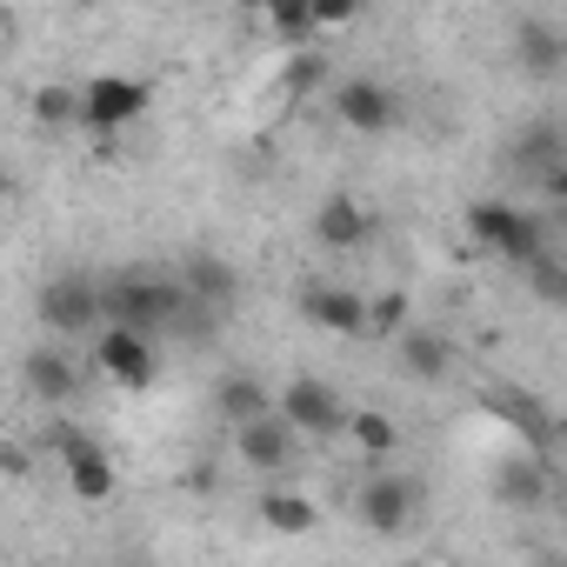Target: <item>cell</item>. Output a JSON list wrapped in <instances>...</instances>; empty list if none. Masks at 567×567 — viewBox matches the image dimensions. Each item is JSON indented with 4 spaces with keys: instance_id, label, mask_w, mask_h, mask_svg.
Listing matches in <instances>:
<instances>
[{
    "instance_id": "25",
    "label": "cell",
    "mask_w": 567,
    "mask_h": 567,
    "mask_svg": "<svg viewBox=\"0 0 567 567\" xmlns=\"http://www.w3.org/2000/svg\"><path fill=\"white\" fill-rule=\"evenodd\" d=\"M520 274H527L534 301H547V308H567V267H560V254H554V247H540V254H534Z\"/></svg>"
},
{
    "instance_id": "3",
    "label": "cell",
    "mask_w": 567,
    "mask_h": 567,
    "mask_svg": "<svg viewBox=\"0 0 567 567\" xmlns=\"http://www.w3.org/2000/svg\"><path fill=\"white\" fill-rule=\"evenodd\" d=\"M34 315H41V328L61 334V341L101 328V280H94V274H54V280H41Z\"/></svg>"
},
{
    "instance_id": "8",
    "label": "cell",
    "mask_w": 567,
    "mask_h": 567,
    "mask_svg": "<svg viewBox=\"0 0 567 567\" xmlns=\"http://www.w3.org/2000/svg\"><path fill=\"white\" fill-rule=\"evenodd\" d=\"M334 121H341V127H354V134H388V127L401 121V94H394L388 81L354 74V81H341V87H334Z\"/></svg>"
},
{
    "instance_id": "21",
    "label": "cell",
    "mask_w": 567,
    "mask_h": 567,
    "mask_svg": "<svg viewBox=\"0 0 567 567\" xmlns=\"http://www.w3.org/2000/svg\"><path fill=\"white\" fill-rule=\"evenodd\" d=\"M260 520H267L274 534H315V527H321V507H315L308 494H295V487H267V494H260Z\"/></svg>"
},
{
    "instance_id": "24",
    "label": "cell",
    "mask_w": 567,
    "mask_h": 567,
    "mask_svg": "<svg viewBox=\"0 0 567 567\" xmlns=\"http://www.w3.org/2000/svg\"><path fill=\"white\" fill-rule=\"evenodd\" d=\"M341 434H354V447H368V454H394V447H401V427H394V414H381V408H354Z\"/></svg>"
},
{
    "instance_id": "23",
    "label": "cell",
    "mask_w": 567,
    "mask_h": 567,
    "mask_svg": "<svg viewBox=\"0 0 567 567\" xmlns=\"http://www.w3.org/2000/svg\"><path fill=\"white\" fill-rule=\"evenodd\" d=\"M28 107H34V121H41V127H81V87H61V81H41Z\"/></svg>"
},
{
    "instance_id": "6",
    "label": "cell",
    "mask_w": 567,
    "mask_h": 567,
    "mask_svg": "<svg viewBox=\"0 0 567 567\" xmlns=\"http://www.w3.org/2000/svg\"><path fill=\"white\" fill-rule=\"evenodd\" d=\"M481 408H487L494 421H507L534 461H554V441H560L554 427H560V421H554V408H547L540 394H527V388H487V394H481Z\"/></svg>"
},
{
    "instance_id": "26",
    "label": "cell",
    "mask_w": 567,
    "mask_h": 567,
    "mask_svg": "<svg viewBox=\"0 0 567 567\" xmlns=\"http://www.w3.org/2000/svg\"><path fill=\"white\" fill-rule=\"evenodd\" d=\"M328 81V54L321 48H301V54H288V68H280V87L288 94H315Z\"/></svg>"
},
{
    "instance_id": "4",
    "label": "cell",
    "mask_w": 567,
    "mask_h": 567,
    "mask_svg": "<svg viewBox=\"0 0 567 567\" xmlns=\"http://www.w3.org/2000/svg\"><path fill=\"white\" fill-rule=\"evenodd\" d=\"M147 101H154L147 81H134V74H94V81L81 87V127L121 134V127H134V121L147 114Z\"/></svg>"
},
{
    "instance_id": "16",
    "label": "cell",
    "mask_w": 567,
    "mask_h": 567,
    "mask_svg": "<svg viewBox=\"0 0 567 567\" xmlns=\"http://www.w3.org/2000/svg\"><path fill=\"white\" fill-rule=\"evenodd\" d=\"M514 61H520L534 81H554V74L567 68V34H560V21H540V14L514 21Z\"/></svg>"
},
{
    "instance_id": "7",
    "label": "cell",
    "mask_w": 567,
    "mask_h": 567,
    "mask_svg": "<svg viewBox=\"0 0 567 567\" xmlns=\"http://www.w3.org/2000/svg\"><path fill=\"white\" fill-rule=\"evenodd\" d=\"M54 454H61L68 487H74L81 501H107V494H114V461H107V447H101L94 434H81L74 421H54Z\"/></svg>"
},
{
    "instance_id": "20",
    "label": "cell",
    "mask_w": 567,
    "mask_h": 567,
    "mask_svg": "<svg viewBox=\"0 0 567 567\" xmlns=\"http://www.w3.org/2000/svg\"><path fill=\"white\" fill-rule=\"evenodd\" d=\"M301 315L321 334H361L368 328V295H354V288H308L301 295Z\"/></svg>"
},
{
    "instance_id": "13",
    "label": "cell",
    "mask_w": 567,
    "mask_h": 567,
    "mask_svg": "<svg viewBox=\"0 0 567 567\" xmlns=\"http://www.w3.org/2000/svg\"><path fill=\"white\" fill-rule=\"evenodd\" d=\"M181 295L194 301V308H207V315H234V301H240V274H234V260H220V254H187V267H181Z\"/></svg>"
},
{
    "instance_id": "12",
    "label": "cell",
    "mask_w": 567,
    "mask_h": 567,
    "mask_svg": "<svg viewBox=\"0 0 567 567\" xmlns=\"http://www.w3.org/2000/svg\"><path fill=\"white\" fill-rule=\"evenodd\" d=\"M21 388H28L34 401H48V408H74L81 388H87V374H81L74 354H61V348H28V361H21Z\"/></svg>"
},
{
    "instance_id": "11",
    "label": "cell",
    "mask_w": 567,
    "mask_h": 567,
    "mask_svg": "<svg viewBox=\"0 0 567 567\" xmlns=\"http://www.w3.org/2000/svg\"><path fill=\"white\" fill-rule=\"evenodd\" d=\"M234 454H240V467H254V474H280V467H295L301 434L280 421V414H260V421L234 427Z\"/></svg>"
},
{
    "instance_id": "14",
    "label": "cell",
    "mask_w": 567,
    "mask_h": 567,
    "mask_svg": "<svg viewBox=\"0 0 567 567\" xmlns=\"http://www.w3.org/2000/svg\"><path fill=\"white\" fill-rule=\"evenodd\" d=\"M394 354H401V374H408V381H421V388H434V381H447V374H454V341H447L441 328L408 321V328L394 334Z\"/></svg>"
},
{
    "instance_id": "15",
    "label": "cell",
    "mask_w": 567,
    "mask_h": 567,
    "mask_svg": "<svg viewBox=\"0 0 567 567\" xmlns=\"http://www.w3.org/2000/svg\"><path fill=\"white\" fill-rule=\"evenodd\" d=\"M368 234H374V214H368L354 194H328V200L315 207V240H321L328 254H354V247H368Z\"/></svg>"
},
{
    "instance_id": "27",
    "label": "cell",
    "mask_w": 567,
    "mask_h": 567,
    "mask_svg": "<svg viewBox=\"0 0 567 567\" xmlns=\"http://www.w3.org/2000/svg\"><path fill=\"white\" fill-rule=\"evenodd\" d=\"M401 328H408V295H381V301H368V328H361V334L394 341Z\"/></svg>"
},
{
    "instance_id": "30",
    "label": "cell",
    "mask_w": 567,
    "mask_h": 567,
    "mask_svg": "<svg viewBox=\"0 0 567 567\" xmlns=\"http://www.w3.org/2000/svg\"><path fill=\"white\" fill-rule=\"evenodd\" d=\"M0 48H8V8H0Z\"/></svg>"
},
{
    "instance_id": "28",
    "label": "cell",
    "mask_w": 567,
    "mask_h": 567,
    "mask_svg": "<svg viewBox=\"0 0 567 567\" xmlns=\"http://www.w3.org/2000/svg\"><path fill=\"white\" fill-rule=\"evenodd\" d=\"M308 21H315V34H321V28H348L354 8H348V0H308Z\"/></svg>"
},
{
    "instance_id": "10",
    "label": "cell",
    "mask_w": 567,
    "mask_h": 567,
    "mask_svg": "<svg viewBox=\"0 0 567 567\" xmlns=\"http://www.w3.org/2000/svg\"><path fill=\"white\" fill-rule=\"evenodd\" d=\"M94 368L114 381V388H154V341L147 334H127V328H101L94 334Z\"/></svg>"
},
{
    "instance_id": "19",
    "label": "cell",
    "mask_w": 567,
    "mask_h": 567,
    "mask_svg": "<svg viewBox=\"0 0 567 567\" xmlns=\"http://www.w3.org/2000/svg\"><path fill=\"white\" fill-rule=\"evenodd\" d=\"M507 161H514V174H527V181H554V174L567 167V141H560L554 121H534L527 134H514Z\"/></svg>"
},
{
    "instance_id": "31",
    "label": "cell",
    "mask_w": 567,
    "mask_h": 567,
    "mask_svg": "<svg viewBox=\"0 0 567 567\" xmlns=\"http://www.w3.org/2000/svg\"><path fill=\"white\" fill-rule=\"evenodd\" d=\"M408 567H434V560H408Z\"/></svg>"
},
{
    "instance_id": "18",
    "label": "cell",
    "mask_w": 567,
    "mask_h": 567,
    "mask_svg": "<svg viewBox=\"0 0 567 567\" xmlns=\"http://www.w3.org/2000/svg\"><path fill=\"white\" fill-rule=\"evenodd\" d=\"M214 414H220L227 427H247V421L274 414V394H267V381H260V374H247V368H227V374L214 381Z\"/></svg>"
},
{
    "instance_id": "5",
    "label": "cell",
    "mask_w": 567,
    "mask_h": 567,
    "mask_svg": "<svg viewBox=\"0 0 567 567\" xmlns=\"http://www.w3.org/2000/svg\"><path fill=\"white\" fill-rule=\"evenodd\" d=\"M274 414L288 421L295 434H308V441H334V434L348 427V408H341V394H334L328 381H315V374H295L288 388H280Z\"/></svg>"
},
{
    "instance_id": "29",
    "label": "cell",
    "mask_w": 567,
    "mask_h": 567,
    "mask_svg": "<svg viewBox=\"0 0 567 567\" xmlns=\"http://www.w3.org/2000/svg\"><path fill=\"white\" fill-rule=\"evenodd\" d=\"M0 474H8V481H28V474H34V454L14 447V441H0Z\"/></svg>"
},
{
    "instance_id": "22",
    "label": "cell",
    "mask_w": 567,
    "mask_h": 567,
    "mask_svg": "<svg viewBox=\"0 0 567 567\" xmlns=\"http://www.w3.org/2000/svg\"><path fill=\"white\" fill-rule=\"evenodd\" d=\"M267 28H274V41L288 48V54L315 48V21H308V0H274V8H267Z\"/></svg>"
},
{
    "instance_id": "17",
    "label": "cell",
    "mask_w": 567,
    "mask_h": 567,
    "mask_svg": "<svg viewBox=\"0 0 567 567\" xmlns=\"http://www.w3.org/2000/svg\"><path fill=\"white\" fill-rule=\"evenodd\" d=\"M547 494H554V461H534V454L501 461V474H494V501L501 507L534 514V507H547Z\"/></svg>"
},
{
    "instance_id": "2",
    "label": "cell",
    "mask_w": 567,
    "mask_h": 567,
    "mask_svg": "<svg viewBox=\"0 0 567 567\" xmlns=\"http://www.w3.org/2000/svg\"><path fill=\"white\" fill-rule=\"evenodd\" d=\"M467 234H474V247H487V254H501L507 267H527L540 247H547V234H540V214H527V207H514V200H467Z\"/></svg>"
},
{
    "instance_id": "9",
    "label": "cell",
    "mask_w": 567,
    "mask_h": 567,
    "mask_svg": "<svg viewBox=\"0 0 567 567\" xmlns=\"http://www.w3.org/2000/svg\"><path fill=\"white\" fill-rule=\"evenodd\" d=\"M414 507H421L414 474H374V481H361V494H354V514H361L374 534H408Z\"/></svg>"
},
{
    "instance_id": "1",
    "label": "cell",
    "mask_w": 567,
    "mask_h": 567,
    "mask_svg": "<svg viewBox=\"0 0 567 567\" xmlns=\"http://www.w3.org/2000/svg\"><path fill=\"white\" fill-rule=\"evenodd\" d=\"M181 280L167 274H114L101 288V328H127V334H167L174 315H181Z\"/></svg>"
}]
</instances>
